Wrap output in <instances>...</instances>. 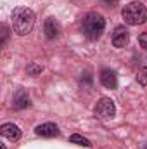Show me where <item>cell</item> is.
<instances>
[{"mask_svg":"<svg viewBox=\"0 0 147 149\" xmlns=\"http://www.w3.org/2000/svg\"><path fill=\"white\" fill-rule=\"evenodd\" d=\"M35 26V14L28 7H17L12 12V30L19 37L28 35Z\"/></svg>","mask_w":147,"mask_h":149,"instance_id":"6da1fadb","label":"cell"},{"mask_svg":"<svg viewBox=\"0 0 147 149\" xmlns=\"http://www.w3.org/2000/svg\"><path fill=\"white\" fill-rule=\"evenodd\" d=\"M104 28H106V21L101 14L97 12H88L85 17H83V23H81V31L83 35L90 40H97V38L102 37L104 33Z\"/></svg>","mask_w":147,"mask_h":149,"instance_id":"7a4b0ae2","label":"cell"},{"mask_svg":"<svg viewBox=\"0 0 147 149\" xmlns=\"http://www.w3.org/2000/svg\"><path fill=\"white\" fill-rule=\"evenodd\" d=\"M121 16H123L126 24L139 26V24H144L147 21V9L142 2H130L128 5H125Z\"/></svg>","mask_w":147,"mask_h":149,"instance_id":"3957f363","label":"cell"},{"mask_svg":"<svg viewBox=\"0 0 147 149\" xmlns=\"http://www.w3.org/2000/svg\"><path fill=\"white\" fill-rule=\"evenodd\" d=\"M114 113H116V108H114V102L109 97H102L95 104V116L101 120H109L114 116Z\"/></svg>","mask_w":147,"mask_h":149,"instance_id":"277c9868","label":"cell"},{"mask_svg":"<svg viewBox=\"0 0 147 149\" xmlns=\"http://www.w3.org/2000/svg\"><path fill=\"white\" fill-rule=\"evenodd\" d=\"M128 40H130V33H128V30L125 26H118L114 30V33H112V45L114 47L123 49L128 43Z\"/></svg>","mask_w":147,"mask_h":149,"instance_id":"5b68a950","label":"cell"},{"mask_svg":"<svg viewBox=\"0 0 147 149\" xmlns=\"http://www.w3.org/2000/svg\"><path fill=\"white\" fill-rule=\"evenodd\" d=\"M0 134H2V137H5V139H9V141H12V142L21 139V130H19V127L14 125V123H3V125L0 127Z\"/></svg>","mask_w":147,"mask_h":149,"instance_id":"8992f818","label":"cell"},{"mask_svg":"<svg viewBox=\"0 0 147 149\" xmlns=\"http://www.w3.org/2000/svg\"><path fill=\"white\" fill-rule=\"evenodd\" d=\"M35 132L40 137H57L59 135V127L55 123H42L35 128Z\"/></svg>","mask_w":147,"mask_h":149,"instance_id":"52a82bcc","label":"cell"},{"mask_svg":"<svg viewBox=\"0 0 147 149\" xmlns=\"http://www.w3.org/2000/svg\"><path fill=\"white\" fill-rule=\"evenodd\" d=\"M101 83L106 87V88H116L118 87V76L112 70H102L101 71Z\"/></svg>","mask_w":147,"mask_h":149,"instance_id":"ba28073f","label":"cell"},{"mask_svg":"<svg viewBox=\"0 0 147 149\" xmlns=\"http://www.w3.org/2000/svg\"><path fill=\"white\" fill-rule=\"evenodd\" d=\"M43 30H45V35H47V38H55L59 33H61V26H59V23H57L54 17H49V19L45 21Z\"/></svg>","mask_w":147,"mask_h":149,"instance_id":"9c48e42d","label":"cell"},{"mask_svg":"<svg viewBox=\"0 0 147 149\" xmlns=\"http://www.w3.org/2000/svg\"><path fill=\"white\" fill-rule=\"evenodd\" d=\"M31 104V101H30V97H28V94L24 92V90H19V92H16V95H14V109H24V108H28Z\"/></svg>","mask_w":147,"mask_h":149,"instance_id":"30bf717a","label":"cell"},{"mask_svg":"<svg viewBox=\"0 0 147 149\" xmlns=\"http://www.w3.org/2000/svg\"><path fill=\"white\" fill-rule=\"evenodd\" d=\"M69 141H71L73 144H78V146H85V148H90V146H92L88 139H85L83 135H78V134L71 135V137H69Z\"/></svg>","mask_w":147,"mask_h":149,"instance_id":"8fae6325","label":"cell"},{"mask_svg":"<svg viewBox=\"0 0 147 149\" xmlns=\"http://www.w3.org/2000/svg\"><path fill=\"white\" fill-rule=\"evenodd\" d=\"M137 81H139L140 85H147V68H140V70H139Z\"/></svg>","mask_w":147,"mask_h":149,"instance_id":"7c38bea8","label":"cell"},{"mask_svg":"<svg viewBox=\"0 0 147 149\" xmlns=\"http://www.w3.org/2000/svg\"><path fill=\"white\" fill-rule=\"evenodd\" d=\"M26 71H28V74H31V76H37V74L42 71V68H40V66H35V64H30V66L26 68Z\"/></svg>","mask_w":147,"mask_h":149,"instance_id":"4fadbf2b","label":"cell"},{"mask_svg":"<svg viewBox=\"0 0 147 149\" xmlns=\"http://www.w3.org/2000/svg\"><path fill=\"white\" fill-rule=\"evenodd\" d=\"M139 43H140V45L147 50V33H142V35L139 37Z\"/></svg>","mask_w":147,"mask_h":149,"instance_id":"5bb4252c","label":"cell"},{"mask_svg":"<svg viewBox=\"0 0 147 149\" xmlns=\"http://www.w3.org/2000/svg\"><path fill=\"white\" fill-rule=\"evenodd\" d=\"M7 37H9V33H7V28L3 26V28H2V45L7 43Z\"/></svg>","mask_w":147,"mask_h":149,"instance_id":"9a60e30c","label":"cell"},{"mask_svg":"<svg viewBox=\"0 0 147 149\" xmlns=\"http://www.w3.org/2000/svg\"><path fill=\"white\" fill-rule=\"evenodd\" d=\"M101 2H102V3H104L106 7H114V5H116V3H118L119 0H101Z\"/></svg>","mask_w":147,"mask_h":149,"instance_id":"2e32d148","label":"cell"},{"mask_svg":"<svg viewBox=\"0 0 147 149\" xmlns=\"http://www.w3.org/2000/svg\"><path fill=\"white\" fill-rule=\"evenodd\" d=\"M2 149H7V148H5V146H3V144H2Z\"/></svg>","mask_w":147,"mask_h":149,"instance_id":"e0dca14e","label":"cell"},{"mask_svg":"<svg viewBox=\"0 0 147 149\" xmlns=\"http://www.w3.org/2000/svg\"><path fill=\"white\" fill-rule=\"evenodd\" d=\"M144 149H147V142H146V146H144Z\"/></svg>","mask_w":147,"mask_h":149,"instance_id":"ac0fdd59","label":"cell"}]
</instances>
